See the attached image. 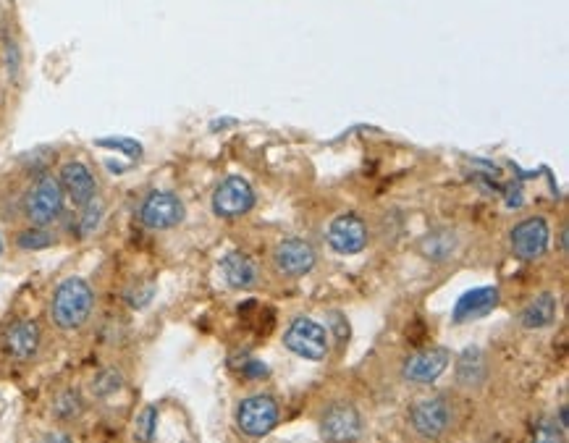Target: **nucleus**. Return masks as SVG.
<instances>
[{
  "label": "nucleus",
  "instance_id": "15",
  "mask_svg": "<svg viewBox=\"0 0 569 443\" xmlns=\"http://www.w3.org/2000/svg\"><path fill=\"white\" fill-rule=\"evenodd\" d=\"M496 305H499V289L496 286H480V289H472L459 297L457 307H454V320L467 323V320L483 318Z\"/></svg>",
  "mask_w": 569,
  "mask_h": 443
},
{
  "label": "nucleus",
  "instance_id": "3",
  "mask_svg": "<svg viewBox=\"0 0 569 443\" xmlns=\"http://www.w3.org/2000/svg\"><path fill=\"white\" fill-rule=\"evenodd\" d=\"M187 215V208L179 194L168 189H155L139 205V223L150 231H171L176 229Z\"/></svg>",
  "mask_w": 569,
  "mask_h": 443
},
{
  "label": "nucleus",
  "instance_id": "22",
  "mask_svg": "<svg viewBox=\"0 0 569 443\" xmlns=\"http://www.w3.org/2000/svg\"><path fill=\"white\" fill-rule=\"evenodd\" d=\"M124 388V375L118 367H103L95 378H92V394L98 399H108V396L118 394Z\"/></svg>",
  "mask_w": 569,
  "mask_h": 443
},
{
  "label": "nucleus",
  "instance_id": "24",
  "mask_svg": "<svg viewBox=\"0 0 569 443\" xmlns=\"http://www.w3.org/2000/svg\"><path fill=\"white\" fill-rule=\"evenodd\" d=\"M425 255L431 260H446V257L454 252V236L452 234H433L428 242H425Z\"/></svg>",
  "mask_w": 569,
  "mask_h": 443
},
{
  "label": "nucleus",
  "instance_id": "26",
  "mask_svg": "<svg viewBox=\"0 0 569 443\" xmlns=\"http://www.w3.org/2000/svg\"><path fill=\"white\" fill-rule=\"evenodd\" d=\"M153 294H155L153 281H147V284L132 286V289L126 291V302L132 307H137V310H142V307H147L153 302Z\"/></svg>",
  "mask_w": 569,
  "mask_h": 443
},
{
  "label": "nucleus",
  "instance_id": "28",
  "mask_svg": "<svg viewBox=\"0 0 569 443\" xmlns=\"http://www.w3.org/2000/svg\"><path fill=\"white\" fill-rule=\"evenodd\" d=\"M37 443H74V438L66 430H45Z\"/></svg>",
  "mask_w": 569,
  "mask_h": 443
},
{
  "label": "nucleus",
  "instance_id": "23",
  "mask_svg": "<svg viewBox=\"0 0 569 443\" xmlns=\"http://www.w3.org/2000/svg\"><path fill=\"white\" fill-rule=\"evenodd\" d=\"M155 430H158V409L145 407L142 412H139L137 423H134V441L153 443Z\"/></svg>",
  "mask_w": 569,
  "mask_h": 443
},
{
  "label": "nucleus",
  "instance_id": "8",
  "mask_svg": "<svg viewBox=\"0 0 569 443\" xmlns=\"http://www.w3.org/2000/svg\"><path fill=\"white\" fill-rule=\"evenodd\" d=\"M58 181H61L63 197L77 210L98 197V179L82 160H66L58 171Z\"/></svg>",
  "mask_w": 569,
  "mask_h": 443
},
{
  "label": "nucleus",
  "instance_id": "4",
  "mask_svg": "<svg viewBox=\"0 0 569 443\" xmlns=\"http://www.w3.org/2000/svg\"><path fill=\"white\" fill-rule=\"evenodd\" d=\"M551 242V229L549 221L543 215H533V218H525L509 231V247H512V255L522 263H535L541 260L546 252H549Z\"/></svg>",
  "mask_w": 569,
  "mask_h": 443
},
{
  "label": "nucleus",
  "instance_id": "16",
  "mask_svg": "<svg viewBox=\"0 0 569 443\" xmlns=\"http://www.w3.org/2000/svg\"><path fill=\"white\" fill-rule=\"evenodd\" d=\"M221 273L231 289H250L257 284V268L244 252H231L223 257Z\"/></svg>",
  "mask_w": 569,
  "mask_h": 443
},
{
  "label": "nucleus",
  "instance_id": "30",
  "mask_svg": "<svg viewBox=\"0 0 569 443\" xmlns=\"http://www.w3.org/2000/svg\"><path fill=\"white\" fill-rule=\"evenodd\" d=\"M6 252V244H3V231H0V255Z\"/></svg>",
  "mask_w": 569,
  "mask_h": 443
},
{
  "label": "nucleus",
  "instance_id": "17",
  "mask_svg": "<svg viewBox=\"0 0 569 443\" xmlns=\"http://www.w3.org/2000/svg\"><path fill=\"white\" fill-rule=\"evenodd\" d=\"M522 328L538 331V328H549L556 320V297L543 291L535 299H530L528 307L522 310Z\"/></svg>",
  "mask_w": 569,
  "mask_h": 443
},
{
  "label": "nucleus",
  "instance_id": "18",
  "mask_svg": "<svg viewBox=\"0 0 569 443\" xmlns=\"http://www.w3.org/2000/svg\"><path fill=\"white\" fill-rule=\"evenodd\" d=\"M50 412L56 417L61 425L77 423L79 417L84 415V399L77 388H63L53 396V404H50Z\"/></svg>",
  "mask_w": 569,
  "mask_h": 443
},
{
  "label": "nucleus",
  "instance_id": "29",
  "mask_svg": "<svg viewBox=\"0 0 569 443\" xmlns=\"http://www.w3.org/2000/svg\"><path fill=\"white\" fill-rule=\"evenodd\" d=\"M244 373L252 375V378H260V375L268 373V367L260 365V362H250V365H247V370H244Z\"/></svg>",
  "mask_w": 569,
  "mask_h": 443
},
{
  "label": "nucleus",
  "instance_id": "21",
  "mask_svg": "<svg viewBox=\"0 0 569 443\" xmlns=\"http://www.w3.org/2000/svg\"><path fill=\"white\" fill-rule=\"evenodd\" d=\"M103 218H105V205L100 197H95L92 202H87L84 208H79V221H77V231L82 239L92 236L95 231L103 226Z\"/></svg>",
  "mask_w": 569,
  "mask_h": 443
},
{
  "label": "nucleus",
  "instance_id": "27",
  "mask_svg": "<svg viewBox=\"0 0 569 443\" xmlns=\"http://www.w3.org/2000/svg\"><path fill=\"white\" fill-rule=\"evenodd\" d=\"M100 147H113V150H121L129 158H139L142 155V147L134 142V139H124V137H113V139H98Z\"/></svg>",
  "mask_w": 569,
  "mask_h": 443
},
{
  "label": "nucleus",
  "instance_id": "7",
  "mask_svg": "<svg viewBox=\"0 0 569 443\" xmlns=\"http://www.w3.org/2000/svg\"><path fill=\"white\" fill-rule=\"evenodd\" d=\"M278 417H281V409L271 396H250L236 409V423L250 438L268 436L278 425Z\"/></svg>",
  "mask_w": 569,
  "mask_h": 443
},
{
  "label": "nucleus",
  "instance_id": "9",
  "mask_svg": "<svg viewBox=\"0 0 569 443\" xmlns=\"http://www.w3.org/2000/svg\"><path fill=\"white\" fill-rule=\"evenodd\" d=\"M315 263H318L315 247L305 239H297V236L278 242L276 250H273V265L286 278L307 276L315 268Z\"/></svg>",
  "mask_w": 569,
  "mask_h": 443
},
{
  "label": "nucleus",
  "instance_id": "25",
  "mask_svg": "<svg viewBox=\"0 0 569 443\" xmlns=\"http://www.w3.org/2000/svg\"><path fill=\"white\" fill-rule=\"evenodd\" d=\"M533 443H564L562 425H556L554 420H541L533 430Z\"/></svg>",
  "mask_w": 569,
  "mask_h": 443
},
{
  "label": "nucleus",
  "instance_id": "2",
  "mask_svg": "<svg viewBox=\"0 0 569 443\" xmlns=\"http://www.w3.org/2000/svg\"><path fill=\"white\" fill-rule=\"evenodd\" d=\"M19 210L29 226H45L50 229L53 223L61 221L63 210H66V197H63L61 181L53 174H37L29 181L19 200Z\"/></svg>",
  "mask_w": 569,
  "mask_h": 443
},
{
  "label": "nucleus",
  "instance_id": "1",
  "mask_svg": "<svg viewBox=\"0 0 569 443\" xmlns=\"http://www.w3.org/2000/svg\"><path fill=\"white\" fill-rule=\"evenodd\" d=\"M95 310V291L87 278H63L50 297V320L58 331H79L87 326Z\"/></svg>",
  "mask_w": 569,
  "mask_h": 443
},
{
  "label": "nucleus",
  "instance_id": "11",
  "mask_svg": "<svg viewBox=\"0 0 569 443\" xmlns=\"http://www.w3.org/2000/svg\"><path fill=\"white\" fill-rule=\"evenodd\" d=\"M412 428L423 438H441L452 425V407L441 396H428L412 407Z\"/></svg>",
  "mask_w": 569,
  "mask_h": 443
},
{
  "label": "nucleus",
  "instance_id": "10",
  "mask_svg": "<svg viewBox=\"0 0 569 443\" xmlns=\"http://www.w3.org/2000/svg\"><path fill=\"white\" fill-rule=\"evenodd\" d=\"M320 436L328 443H354L362 436V417L352 404H331L320 417Z\"/></svg>",
  "mask_w": 569,
  "mask_h": 443
},
{
  "label": "nucleus",
  "instance_id": "6",
  "mask_svg": "<svg viewBox=\"0 0 569 443\" xmlns=\"http://www.w3.org/2000/svg\"><path fill=\"white\" fill-rule=\"evenodd\" d=\"M284 344L297 357L318 362L328 354V331L320 323H315V320L297 318L292 326L286 328Z\"/></svg>",
  "mask_w": 569,
  "mask_h": 443
},
{
  "label": "nucleus",
  "instance_id": "14",
  "mask_svg": "<svg viewBox=\"0 0 569 443\" xmlns=\"http://www.w3.org/2000/svg\"><path fill=\"white\" fill-rule=\"evenodd\" d=\"M40 344H42L40 323L32 318L14 320V323L6 328V336H3V349H6L14 360L21 362L32 360V357L40 352Z\"/></svg>",
  "mask_w": 569,
  "mask_h": 443
},
{
  "label": "nucleus",
  "instance_id": "12",
  "mask_svg": "<svg viewBox=\"0 0 569 443\" xmlns=\"http://www.w3.org/2000/svg\"><path fill=\"white\" fill-rule=\"evenodd\" d=\"M328 244L331 250L339 255H360L368 247V229L360 215L347 213L334 218V223L328 226Z\"/></svg>",
  "mask_w": 569,
  "mask_h": 443
},
{
  "label": "nucleus",
  "instance_id": "5",
  "mask_svg": "<svg viewBox=\"0 0 569 443\" xmlns=\"http://www.w3.org/2000/svg\"><path fill=\"white\" fill-rule=\"evenodd\" d=\"M210 205L218 218H242L255 208V189L244 176H229L216 187Z\"/></svg>",
  "mask_w": 569,
  "mask_h": 443
},
{
  "label": "nucleus",
  "instance_id": "13",
  "mask_svg": "<svg viewBox=\"0 0 569 443\" xmlns=\"http://www.w3.org/2000/svg\"><path fill=\"white\" fill-rule=\"evenodd\" d=\"M449 360H452L449 349L444 347L423 349V352H415L412 357L404 360L402 373L404 378L412 383H433L444 375V370L449 367Z\"/></svg>",
  "mask_w": 569,
  "mask_h": 443
},
{
  "label": "nucleus",
  "instance_id": "20",
  "mask_svg": "<svg viewBox=\"0 0 569 443\" xmlns=\"http://www.w3.org/2000/svg\"><path fill=\"white\" fill-rule=\"evenodd\" d=\"M14 244L21 252H40V250H50V247H56L58 236L50 229H45V226H29L27 223L24 229L16 231Z\"/></svg>",
  "mask_w": 569,
  "mask_h": 443
},
{
  "label": "nucleus",
  "instance_id": "19",
  "mask_svg": "<svg viewBox=\"0 0 569 443\" xmlns=\"http://www.w3.org/2000/svg\"><path fill=\"white\" fill-rule=\"evenodd\" d=\"M457 378L462 386H480L486 378V360L478 347H467L457 360Z\"/></svg>",
  "mask_w": 569,
  "mask_h": 443
}]
</instances>
